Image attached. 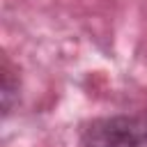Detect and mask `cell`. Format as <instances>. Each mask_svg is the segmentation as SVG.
<instances>
[{
  "mask_svg": "<svg viewBox=\"0 0 147 147\" xmlns=\"http://www.w3.org/2000/svg\"><path fill=\"white\" fill-rule=\"evenodd\" d=\"M83 147H147V113L96 117L80 133Z\"/></svg>",
  "mask_w": 147,
  "mask_h": 147,
  "instance_id": "cell-1",
  "label": "cell"
},
{
  "mask_svg": "<svg viewBox=\"0 0 147 147\" xmlns=\"http://www.w3.org/2000/svg\"><path fill=\"white\" fill-rule=\"evenodd\" d=\"M16 90H18V85L11 83V71L5 64V69H2V108H5V115L11 110V96Z\"/></svg>",
  "mask_w": 147,
  "mask_h": 147,
  "instance_id": "cell-2",
  "label": "cell"
}]
</instances>
